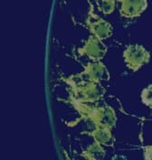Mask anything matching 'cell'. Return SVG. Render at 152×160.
Here are the masks:
<instances>
[{"instance_id":"cell-1","label":"cell","mask_w":152,"mask_h":160,"mask_svg":"<svg viewBox=\"0 0 152 160\" xmlns=\"http://www.w3.org/2000/svg\"><path fill=\"white\" fill-rule=\"evenodd\" d=\"M74 92L78 97V101L82 102H93L98 101L104 92L102 87L97 82L83 80L80 83L74 85Z\"/></svg>"},{"instance_id":"cell-2","label":"cell","mask_w":152,"mask_h":160,"mask_svg":"<svg viewBox=\"0 0 152 160\" xmlns=\"http://www.w3.org/2000/svg\"><path fill=\"white\" fill-rule=\"evenodd\" d=\"M123 56L128 67L133 71L139 70L144 63L149 62L150 57L149 52L139 44L129 46L124 52Z\"/></svg>"},{"instance_id":"cell-3","label":"cell","mask_w":152,"mask_h":160,"mask_svg":"<svg viewBox=\"0 0 152 160\" xmlns=\"http://www.w3.org/2000/svg\"><path fill=\"white\" fill-rule=\"evenodd\" d=\"M91 118L94 124L99 128H111L115 126L117 121L114 110L109 106L94 108Z\"/></svg>"},{"instance_id":"cell-4","label":"cell","mask_w":152,"mask_h":160,"mask_svg":"<svg viewBox=\"0 0 152 160\" xmlns=\"http://www.w3.org/2000/svg\"><path fill=\"white\" fill-rule=\"evenodd\" d=\"M87 24L94 36L99 38L100 40L105 39L111 34V26L110 24L105 20L98 17L96 15H93L92 13H90Z\"/></svg>"},{"instance_id":"cell-5","label":"cell","mask_w":152,"mask_h":160,"mask_svg":"<svg viewBox=\"0 0 152 160\" xmlns=\"http://www.w3.org/2000/svg\"><path fill=\"white\" fill-rule=\"evenodd\" d=\"M79 52H81V53L83 54H86L91 59L99 61L104 56L106 52V47L99 38L91 36L84 46L81 50H79Z\"/></svg>"},{"instance_id":"cell-6","label":"cell","mask_w":152,"mask_h":160,"mask_svg":"<svg viewBox=\"0 0 152 160\" xmlns=\"http://www.w3.org/2000/svg\"><path fill=\"white\" fill-rule=\"evenodd\" d=\"M147 6L148 3L145 0H125L121 4L120 14L126 17H139L147 8Z\"/></svg>"},{"instance_id":"cell-7","label":"cell","mask_w":152,"mask_h":160,"mask_svg":"<svg viewBox=\"0 0 152 160\" xmlns=\"http://www.w3.org/2000/svg\"><path fill=\"white\" fill-rule=\"evenodd\" d=\"M82 76L84 77V80L86 81L99 82L101 80L106 78L107 72L105 66L101 62H91L88 64Z\"/></svg>"},{"instance_id":"cell-8","label":"cell","mask_w":152,"mask_h":160,"mask_svg":"<svg viewBox=\"0 0 152 160\" xmlns=\"http://www.w3.org/2000/svg\"><path fill=\"white\" fill-rule=\"evenodd\" d=\"M92 135L95 141L101 145H109L112 140V136L110 133V128H97Z\"/></svg>"},{"instance_id":"cell-9","label":"cell","mask_w":152,"mask_h":160,"mask_svg":"<svg viewBox=\"0 0 152 160\" xmlns=\"http://www.w3.org/2000/svg\"><path fill=\"white\" fill-rule=\"evenodd\" d=\"M84 156L86 158H89V159H101L105 156V151L101 148V144H99L98 142H94L85 150Z\"/></svg>"},{"instance_id":"cell-10","label":"cell","mask_w":152,"mask_h":160,"mask_svg":"<svg viewBox=\"0 0 152 160\" xmlns=\"http://www.w3.org/2000/svg\"><path fill=\"white\" fill-rule=\"evenodd\" d=\"M73 103L76 109L78 110V111L84 117H88V118H91L92 114H93V111L94 110V108L92 106H89L87 104L84 103H82V101H74L73 100Z\"/></svg>"},{"instance_id":"cell-11","label":"cell","mask_w":152,"mask_h":160,"mask_svg":"<svg viewBox=\"0 0 152 160\" xmlns=\"http://www.w3.org/2000/svg\"><path fill=\"white\" fill-rule=\"evenodd\" d=\"M97 5L101 11L104 14H110L115 7V2L113 0H103V1H98Z\"/></svg>"},{"instance_id":"cell-12","label":"cell","mask_w":152,"mask_h":160,"mask_svg":"<svg viewBox=\"0 0 152 160\" xmlns=\"http://www.w3.org/2000/svg\"><path fill=\"white\" fill-rule=\"evenodd\" d=\"M141 100L144 104L152 108V85L148 86L144 89L141 93Z\"/></svg>"},{"instance_id":"cell-13","label":"cell","mask_w":152,"mask_h":160,"mask_svg":"<svg viewBox=\"0 0 152 160\" xmlns=\"http://www.w3.org/2000/svg\"><path fill=\"white\" fill-rule=\"evenodd\" d=\"M144 158L152 160V146H148L144 148Z\"/></svg>"}]
</instances>
